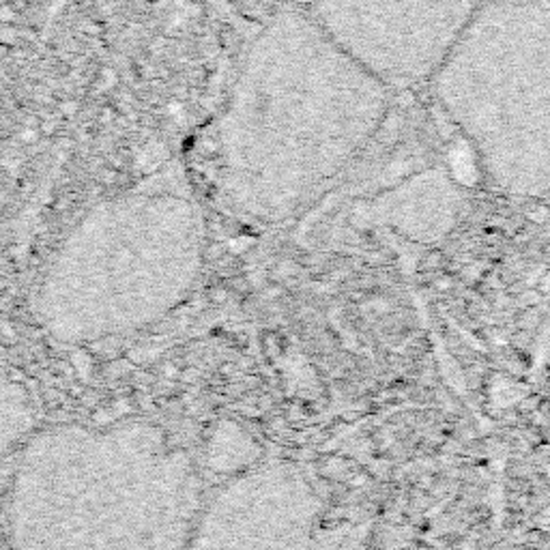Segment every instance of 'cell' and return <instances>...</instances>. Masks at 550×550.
Returning <instances> with one entry per match:
<instances>
[{
    "label": "cell",
    "mask_w": 550,
    "mask_h": 550,
    "mask_svg": "<svg viewBox=\"0 0 550 550\" xmlns=\"http://www.w3.org/2000/svg\"><path fill=\"white\" fill-rule=\"evenodd\" d=\"M480 0H316L318 24L374 75L415 80L441 67Z\"/></svg>",
    "instance_id": "2"
},
{
    "label": "cell",
    "mask_w": 550,
    "mask_h": 550,
    "mask_svg": "<svg viewBox=\"0 0 550 550\" xmlns=\"http://www.w3.org/2000/svg\"><path fill=\"white\" fill-rule=\"evenodd\" d=\"M441 93L484 125H550V0H490L441 65Z\"/></svg>",
    "instance_id": "1"
}]
</instances>
